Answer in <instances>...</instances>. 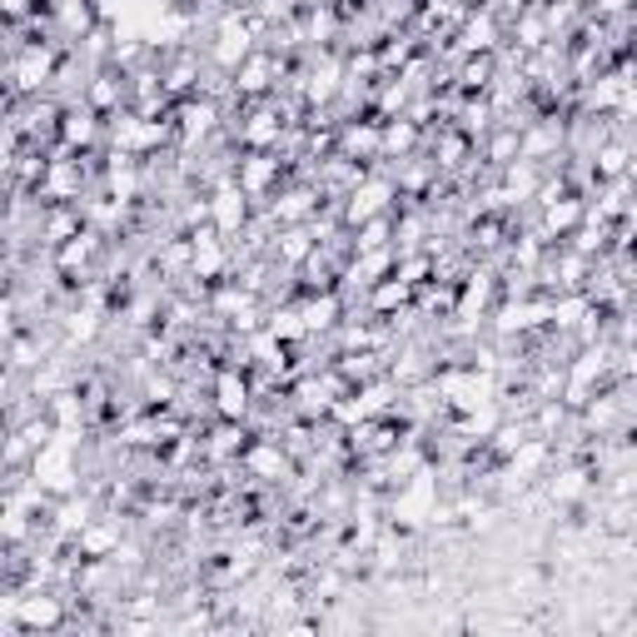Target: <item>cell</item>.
Masks as SVG:
<instances>
[{
    "mask_svg": "<svg viewBox=\"0 0 637 637\" xmlns=\"http://www.w3.org/2000/svg\"><path fill=\"white\" fill-rule=\"evenodd\" d=\"M20 617H25V622H30V627H40V622H45V627H50V622H55V617H60V608H55V603H45V598H40V603H20Z\"/></svg>",
    "mask_w": 637,
    "mask_h": 637,
    "instance_id": "obj_1",
    "label": "cell"
},
{
    "mask_svg": "<svg viewBox=\"0 0 637 637\" xmlns=\"http://www.w3.org/2000/svg\"><path fill=\"white\" fill-rule=\"evenodd\" d=\"M224 408H229V413H234V408H244V384L224 379Z\"/></svg>",
    "mask_w": 637,
    "mask_h": 637,
    "instance_id": "obj_2",
    "label": "cell"
}]
</instances>
